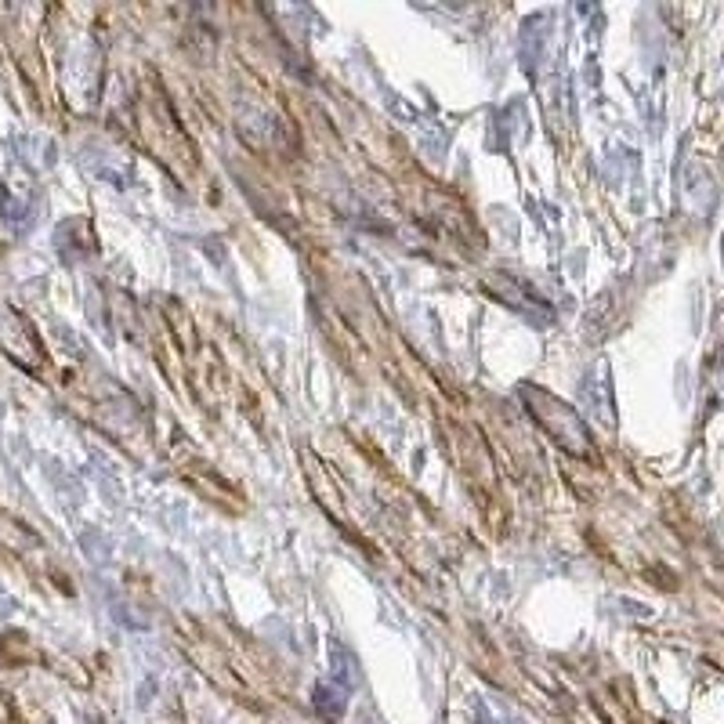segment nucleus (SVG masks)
Returning <instances> with one entry per match:
<instances>
[{
    "instance_id": "nucleus-1",
    "label": "nucleus",
    "mask_w": 724,
    "mask_h": 724,
    "mask_svg": "<svg viewBox=\"0 0 724 724\" xmlns=\"http://www.w3.org/2000/svg\"><path fill=\"white\" fill-rule=\"evenodd\" d=\"M0 352L11 362H19L26 373H40L48 362V352H44L33 323L8 301H0Z\"/></svg>"
}]
</instances>
